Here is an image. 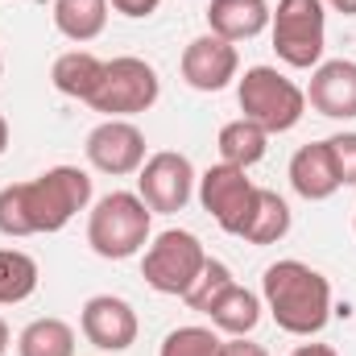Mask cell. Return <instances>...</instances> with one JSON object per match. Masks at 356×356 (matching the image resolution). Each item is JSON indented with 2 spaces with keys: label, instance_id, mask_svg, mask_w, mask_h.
<instances>
[{
  "label": "cell",
  "instance_id": "6da1fadb",
  "mask_svg": "<svg viewBox=\"0 0 356 356\" xmlns=\"http://www.w3.org/2000/svg\"><path fill=\"white\" fill-rule=\"evenodd\" d=\"M91 203V178L79 166H50L29 182H13L0 191V232L4 236H38L63 232Z\"/></svg>",
  "mask_w": 356,
  "mask_h": 356
},
{
  "label": "cell",
  "instance_id": "7a4b0ae2",
  "mask_svg": "<svg viewBox=\"0 0 356 356\" xmlns=\"http://www.w3.org/2000/svg\"><path fill=\"white\" fill-rule=\"evenodd\" d=\"M261 302L286 336H319L332 319V282L307 261H273L261 277Z\"/></svg>",
  "mask_w": 356,
  "mask_h": 356
},
{
  "label": "cell",
  "instance_id": "3957f363",
  "mask_svg": "<svg viewBox=\"0 0 356 356\" xmlns=\"http://www.w3.org/2000/svg\"><path fill=\"white\" fill-rule=\"evenodd\" d=\"M149 228H154V211L145 207V199L133 191H112L91 207L88 245L104 261H129L149 245Z\"/></svg>",
  "mask_w": 356,
  "mask_h": 356
},
{
  "label": "cell",
  "instance_id": "277c9868",
  "mask_svg": "<svg viewBox=\"0 0 356 356\" xmlns=\"http://www.w3.org/2000/svg\"><path fill=\"white\" fill-rule=\"evenodd\" d=\"M236 99H241L245 120L261 124L269 137L290 133L307 112V91L294 79H286L277 67H249L236 83Z\"/></svg>",
  "mask_w": 356,
  "mask_h": 356
},
{
  "label": "cell",
  "instance_id": "5b68a950",
  "mask_svg": "<svg viewBox=\"0 0 356 356\" xmlns=\"http://www.w3.org/2000/svg\"><path fill=\"white\" fill-rule=\"evenodd\" d=\"M158 95H162L158 71L145 58L124 54V58H112L104 67V79H99L95 95L88 99V108L99 112L104 120H129L137 112H149L158 104Z\"/></svg>",
  "mask_w": 356,
  "mask_h": 356
},
{
  "label": "cell",
  "instance_id": "8992f818",
  "mask_svg": "<svg viewBox=\"0 0 356 356\" xmlns=\"http://www.w3.org/2000/svg\"><path fill=\"white\" fill-rule=\"evenodd\" d=\"M269 29H273V50L286 67L311 71L323 63V38H327L323 0H277Z\"/></svg>",
  "mask_w": 356,
  "mask_h": 356
},
{
  "label": "cell",
  "instance_id": "52a82bcc",
  "mask_svg": "<svg viewBox=\"0 0 356 356\" xmlns=\"http://www.w3.org/2000/svg\"><path fill=\"white\" fill-rule=\"evenodd\" d=\"M203 266H207L203 241H199L195 232H186V228H166V232H158V236L149 241V249H145V257H141V277H145L158 294L182 298V294L195 286V277H199Z\"/></svg>",
  "mask_w": 356,
  "mask_h": 356
},
{
  "label": "cell",
  "instance_id": "ba28073f",
  "mask_svg": "<svg viewBox=\"0 0 356 356\" xmlns=\"http://www.w3.org/2000/svg\"><path fill=\"white\" fill-rule=\"evenodd\" d=\"M257 182L245 175L241 166H228V162H220V166H207L203 175H199V203H203V211L228 232V236H241L245 232V224H249V216H253V203H257Z\"/></svg>",
  "mask_w": 356,
  "mask_h": 356
},
{
  "label": "cell",
  "instance_id": "9c48e42d",
  "mask_svg": "<svg viewBox=\"0 0 356 356\" xmlns=\"http://www.w3.org/2000/svg\"><path fill=\"white\" fill-rule=\"evenodd\" d=\"M195 182H199V175H195V166H191L186 154H178V149H158V154H149L145 166L137 170V195L145 199L149 211L175 216V211H182V207L191 203Z\"/></svg>",
  "mask_w": 356,
  "mask_h": 356
},
{
  "label": "cell",
  "instance_id": "30bf717a",
  "mask_svg": "<svg viewBox=\"0 0 356 356\" xmlns=\"http://www.w3.org/2000/svg\"><path fill=\"white\" fill-rule=\"evenodd\" d=\"M83 154H88V162L99 175H112V178L137 175L145 166V133L133 120H99L88 133Z\"/></svg>",
  "mask_w": 356,
  "mask_h": 356
},
{
  "label": "cell",
  "instance_id": "8fae6325",
  "mask_svg": "<svg viewBox=\"0 0 356 356\" xmlns=\"http://www.w3.org/2000/svg\"><path fill=\"white\" fill-rule=\"evenodd\" d=\"M79 332H83L88 344L104 348V353H124V348L137 344L141 323H137V311L124 298H116V294H91L88 302H83V311H79Z\"/></svg>",
  "mask_w": 356,
  "mask_h": 356
},
{
  "label": "cell",
  "instance_id": "7c38bea8",
  "mask_svg": "<svg viewBox=\"0 0 356 356\" xmlns=\"http://www.w3.org/2000/svg\"><path fill=\"white\" fill-rule=\"evenodd\" d=\"M241 75V54L232 42L216 38V33H199L186 42L182 50V79L195 91H224Z\"/></svg>",
  "mask_w": 356,
  "mask_h": 356
},
{
  "label": "cell",
  "instance_id": "4fadbf2b",
  "mask_svg": "<svg viewBox=\"0 0 356 356\" xmlns=\"http://www.w3.org/2000/svg\"><path fill=\"white\" fill-rule=\"evenodd\" d=\"M307 104L327 120H356V63L332 58L311 71Z\"/></svg>",
  "mask_w": 356,
  "mask_h": 356
},
{
  "label": "cell",
  "instance_id": "5bb4252c",
  "mask_svg": "<svg viewBox=\"0 0 356 356\" xmlns=\"http://www.w3.org/2000/svg\"><path fill=\"white\" fill-rule=\"evenodd\" d=\"M203 17H207V33L236 46V42H249L261 29H269L273 8H269V0H211Z\"/></svg>",
  "mask_w": 356,
  "mask_h": 356
},
{
  "label": "cell",
  "instance_id": "9a60e30c",
  "mask_svg": "<svg viewBox=\"0 0 356 356\" xmlns=\"http://www.w3.org/2000/svg\"><path fill=\"white\" fill-rule=\"evenodd\" d=\"M290 186L307 203H323V199H332L340 191V175H336V162H332L327 141H311V145H302L290 158Z\"/></svg>",
  "mask_w": 356,
  "mask_h": 356
},
{
  "label": "cell",
  "instance_id": "2e32d148",
  "mask_svg": "<svg viewBox=\"0 0 356 356\" xmlns=\"http://www.w3.org/2000/svg\"><path fill=\"white\" fill-rule=\"evenodd\" d=\"M104 58H95L91 50H67V54H58L54 58V67H50V83L58 95H71V99H83L88 104L95 88H99V79H104Z\"/></svg>",
  "mask_w": 356,
  "mask_h": 356
},
{
  "label": "cell",
  "instance_id": "e0dca14e",
  "mask_svg": "<svg viewBox=\"0 0 356 356\" xmlns=\"http://www.w3.org/2000/svg\"><path fill=\"white\" fill-rule=\"evenodd\" d=\"M216 149H220V162L249 170V166H257V162L266 158L269 133L261 129V124H253V120H245V116H241V120H228V124L220 129Z\"/></svg>",
  "mask_w": 356,
  "mask_h": 356
},
{
  "label": "cell",
  "instance_id": "ac0fdd59",
  "mask_svg": "<svg viewBox=\"0 0 356 356\" xmlns=\"http://www.w3.org/2000/svg\"><path fill=\"white\" fill-rule=\"evenodd\" d=\"M261 311H266V302H261V294H253V290H245V286H228L224 290V298L207 311V319H211V327H220V332H228V336H249L257 323H261Z\"/></svg>",
  "mask_w": 356,
  "mask_h": 356
},
{
  "label": "cell",
  "instance_id": "d6986e66",
  "mask_svg": "<svg viewBox=\"0 0 356 356\" xmlns=\"http://www.w3.org/2000/svg\"><path fill=\"white\" fill-rule=\"evenodd\" d=\"M108 25V0H54V29L67 42H95Z\"/></svg>",
  "mask_w": 356,
  "mask_h": 356
},
{
  "label": "cell",
  "instance_id": "ffe728a7",
  "mask_svg": "<svg viewBox=\"0 0 356 356\" xmlns=\"http://www.w3.org/2000/svg\"><path fill=\"white\" fill-rule=\"evenodd\" d=\"M17 356H75V327L67 319H33L17 336Z\"/></svg>",
  "mask_w": 356,
  "mask_h": 356
},
{
  "label": "cell",
  "instance_id": "44dd1931",
  "mask_svg": "<svg viewBox=\"0 0 356 356\" xmlns=\"http://www.w3.org/2000/svg\"><path fill=\"white\" fill-rule=\"evenodd\" d=\"M290 232V207H286V199L277 195V191H257V203H253V216H249V224H245V232H241V241H249V245H277L282 236Z\"/></svg>",
  "mask_w": 356,
  "mask_h": 356
},
{
  "label": "cell",
  "instance_id": "7402d4cb",
  "mask_svg": "<svg viewBox=\"0 0 356 356\" xmlns=\"http://www.w3.org/2000/svg\"><path fill=\"white\" fill-rule=\"evenodd\" d=\"M38 261L21 249H0V307H17L38 290Z\"/></svg>",
  "mask_w": 356,
  "mask_h": 356
},
{
  "label": "cell",
  "instance_id": "603a6c76",
  "mask_svg": "<svg viewBox=\"0 0 356 356\" xmlns=\"http://www.w3.org/2000/svg\"><path fill=\"white\" fill-rule=\"evenodd\" d=\"M232 282H236V277H232V269L224 266V261H216V257H207V266L199 269V277H195V286L182 294V302H186L191 311L207 315V311L224 298V290H228Z\"/></svg>",
  "mask_w": 356,
  "mask_h": 356
},
{
  "label": "cell",
  "instance_id": "cb8c5ba5",
  "mask_svg": "<svg viewBox=\"0 0 356 356\" xmlns=\"http://www.w3.org/2000/svg\"><path fill=\"white\" fill-rule=\"evenodd\" d=\"M158 356H220V336L211 327L186 323V327H175L162 340V353Z\"/></svg>",
  "mask_w": 356,
  "mask_h": 356
},
{
  "label": "cell",
  "instance_id": "d4e9b609",
  "mask_svg": "<svg viewBox=\"0 0 356 356\" xmlns=\"http://www.w3.org/2000/svg\"><path fill=\"white\" fill-rule=\"evenodd\" d=\"M327 149H332L340 186H356V133H336V137H327Z\"/></svg>",
  "mask_w": 356,
  "mask_h": 356
},
{
  "label": "cell",
  "instance_id": "484cf974",
  "mask_svg": "<svg viewBox=\"0 0 356 356\" xmlns=\"http://www.w3.org/2000/svg\"><path fill=\"white\" fill-rule=\"evenodd\" d=\"M158 4H162V0H108V8H116L120 17H133V21L154 17V13H158Z\"/></svg>",
  "mask_w": 356,
  "mask_h": 356
},
{
  "label": "cell",
  "instance_id": "4316f807",
  "mask_svg": "<svg viewBox=\"0 0 356 356\" xmlns=\"http://www.w3.org/2000/svg\"><path fill=\"white\" fill-rule=\"evenodd\" d=\"M220 356H269V353L249 336H228V340H220Z\"/></svg>",
  "mask_w": 356,
  "mask_h": 356
},
{
  "label": "cell",
  "instance_id": "83f0119b",
  "mask_svg": "<svg viewBox=\"0 0 356 356\" xmlns=\"http://www.w3.org/2000/svg\"><path fill=\"white\" fill-rule=\"evenodd\" d=\"M290 356H340L332 344H298Z\"/></svg>",
  "mask_w": 356,
  "mask_h": 356
},
{
  "label": "cell",
  "instance_id": "f1b7e54d",
  "mask_svg": "<svg viewBox=\"0 0 356 356\" xmlns=\"http://www.w3.org/2000/svg\"><path fill=\"white\" fill-rule=\"evenodd\" d=\"M323 4H332V8L344 13V17H356V0H323Z\"/></svg>",
  "mask_w": 356,
  "mask_h": 356
},
{
  "label": "cell",
  "instance_id": "f546056e",
  "mask_svg": "<svg viewBox=\"0 0 356 356\" xmlns=\"http://www.w3.org/2000/svg\"><path fill=\"white\" fill-rule=\"evenodd\" d=\"M4 149H8V120L0 116V154H4Z\"/></svg>",
  "mask_w": 356,
  "mask_h": 356
},
{
  "label": "cell",
  "instance_id": "4dcf8cb0",
  "mask_svg": "<svg viewBox=\"0 0 356 356\" xmlns=\"http://www.w3.org/2000/svg\"><path fill=\"white\" fill-rule=\"evenodd\" d=\"M8 353V323H4V319H0V356Z\"/></svg>",
  "mask_w": 356,
  "mask_h": 356
},
{
  "label": "cell",
  "instance_id": "1f68e13d",
  "mask_svg": "<svg viewBox=\"0 0 356 356\" xmlns=\"http://www.w3.org/2000/svg\"><path fill=\"white\" fill-rule=\"evenodd\" d=\"M0 71H4V58H0Z\"/></svg>",
  "mask_w": 356,
  "mask_h": 356
},
{
  "label": "cell",
  "instance_id": "d6a6232c",
  "mask_svg": "<svg viewBox=\"0 0 356 356\" xmlns=\"http://www.w3.org/2000/svg\"><path fill=\"white\" fill-rule=\"evenodd\" d=\"M353 228H356V224H353Z\"/></svg>",
  "mask_w": 356,
  "mask_h": 356
}]
</instances>
